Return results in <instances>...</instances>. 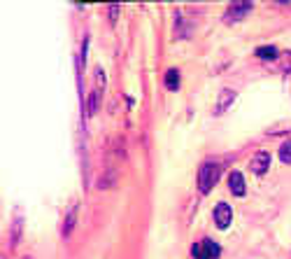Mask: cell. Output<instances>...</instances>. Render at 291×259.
I'll return each instance as SVG.
<instances>
[{
  "label": "cell",
  "mask_w": 291,
  "mask_h": 259,
  "mask_svg": "<svg viewBox=\"0 0 291 259\" xmlns=\"http://www.w3.org/2000/svg\"><path fill=\"white\" fill-rule=\"evenodd\" d=\"M95 105H98V91H93L89 96V103H86V117H91L95 112Z\"/></svg>",
  "instance_id": "cell-12"
},
{
  "label": "cell",
  "mask_w": 291,
  "mask_h": 259,
  "mask_svg": "<svg viewBox=\"0 0 291 259\" xmlns=\"http://www.w3.org/2000/svg\"><path fill=\"white\" fill-rule=\"evenodd\" d=\"M233 98H236V94L231 91V89H224V91H221V96H219V101H217V115H221V112L226 110V107L231 105L233 103Z\"/></svg>",
  "instance_id": "cell-8"
},
{
  "label": "cell",
  "mask_w": 291,
  "mask_h": 259,
  "mask_svg": "<svg viewBox=\"0 0 291 259\" xmlns=\"http://www.w3.org/2000/svg\"><path fill=\"white\" fill-rule=\"evenodd\" d=\"M219 175H221V168L219 163H203L201 166V173H198V189H201L203 194H210L212 189H215V184L219 182Z\"/></svg>",
  "instance_id": "cell-1"
},
{
  "label": "cell",
  "mask_w": 291,
  "mask_h": 259,
  "mask_svg": "<svg viewBox=\"0 0 291 259\" xmlns=\"http://www.w3.org/2000/svg\"><path fill=\"white\" fill-rule=\"evenodd\" d=\"M117 14H119V5H110V16H112V21L117 19Z\"/></svg>",
  "instance_id": "cell-14"
},
{
  "label": "cell",
  "mask_w": 291,
  "mask_h": 259,
  "mask_svg": "<svg viewBox=\"0 0 291 259\" xmlns=\"http://www.w3.org/2000/svg\"><path fill=\"white\" fill-rule=\"evenodd\" d=\"M249 10H251V3H233V5L226 10L224 21L226 24H236V21H240Z\"/></svg>",
  "instance_id": "cell-3"
},
{
  "label": "cell",
  "mask_w": 291,
  "mask_h": 259,
  "mask_svg": "<svg viewBox=\"0 0 291 259\" xmlns=\"http://www.w3.org/2000/svg\"><path fill=\"white\" fill-rule=\"evenodd\" d=\"M256 56H259V59H268V61H273V59H277V56H280V51L275 49V47H259V49H256Z\"/></svg>",
  "instance_id": "cell-10"
},
{
  "label": "cell",
  "mask_w": 291,
  "mask_h": 259,
  "mask_svg": "<svg viewBox=\"0 0 291 259\" xmlns=\"http://www.w3.org/2000/svg\"><path fill=\"white\" fill-rule=\"evenodd\" d=\"M21 222H24V219H21L19 215H16V217H14V227H12V245H16V243H19V234H21Z\"/></svg>",
  "instance_id": "cell-11"
},
{
  "label": "cell",
  "mask_w": 291,
  "mask_h": 259,
  "mask_svg": "<svg viewBox=\"0 0 291 259\" xmlns=\"http://www.w3.org/2000/svg\"><path fill=\"white\" fill-rule=\"evenodd\" d=\"M280 159L282 163H291V142H284L280 147Z\"/></svg>",
  "instance_id": "cell-13"
},
{
  "label": "cell",
  "mask_w": 291,
  "mask_h": 259,
  "mask_svg": "<svg viewBox=\"0 0 291 259\" xmlns=\"http://www.w3.org/2000/svg\"><path fill=\"white\" fill-rule=\"evenodd\" d=\"M193 257L196 259H217L219 257V245L212 243V240H203V243H196L191 248Z\"/></svg>",
  "instance_id": "cell-2"
},
{
  "label": "cell",
  "mask_w": 291,
  "mask_h": 259,
  "mask_svg": "<svg viewBox=\"0 0 291 259\" xmlns=\"http://www.w3.org/2000/svg\"><path fill=\"white\" fill-rule=\"evenodd\" d=\"M77 213H80V208L72 206V208L68 210V215H66V222H63V236H66V238L72 234V229H75V224H77Z\"/></svg>",
  "instance_id": "cell-7"
},
{
  "label": "cell",
  "mask_w": 291,
  "mask_h": 259,
  "mask_svg": "<svg viewBox=\"0 0 291 259\" xmlns=\"http://www.w3.org/2000/svg\"><path fill=\"white\" fill-rule=\"evenodd\" d=\"M166 86H168V89H172V91L180 89V70L170 68V70L166 72Z\"/></svg>",
  "instance_id": "cell-9"
},
{
  "label": "cell",
  "mask_w": 291,
  "mask_h": 259,
  "mask_svg": "<svg viewBox=\"0 0 291 259\" xmlns=\"http://www.w3.org/2000/svg\"><path fill=\"white\" fill-rule=\"evenodd\" d=\"M249 168H251V173H256V175L268 173V168H270V154L268 152H256L254 157H251V161H249Z\"/></svg>",
  "instance_id": "cell-5"
},
{
  "label": "cell",
  "mask_w": 291,
  "mask_h": 259,
  "mask_svg": "<svg viewBox=\"0 0 291 259\" xmlns=\"http://www.w3.org/2000/svg\"><path fill=\"white\" fill-rule=\"evenodd\" d=\"M231 219H233V210L228 203H219L215 208V224L219 229H228L231 227Z\"/></svg>",
  "instance_id": "cell-4"
},
{
  "label": "cell",
  "mask_w": 291,
  "mask_h": 259,
  "mask_svg": "<svg viewBox=\"0 0 291 259\" xmlns=\"http://www.w3.org/2000/svg\"><path fill=\"white\" fill-rule=\"evenodd\" d=\"M228 184H231V192L236 194V196H242V194H245V178H242L240 171H233L231 175H228Z\"/></svg>",
  "instance_id": "cell-6"
}]
</instances>
